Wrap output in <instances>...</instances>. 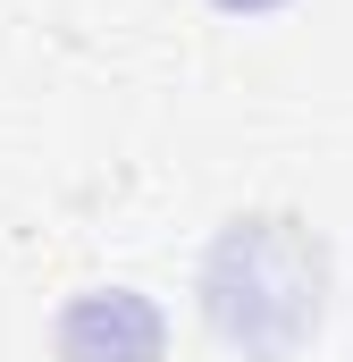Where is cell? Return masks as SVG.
I'll use <instances>...</instances> for the list:
<instances>
[{
  "mask_svg": "<svg viewBox=\"0 0 353 362\" xmlns=\"http://www.w3.org/2000/svg\"><path fill=\"white\" fill-rule=\"evenodd\" d=\"M320 295H328V262L303 219H269V211L227 219L202 262V312L244 354H294L320 329Z\"/></svg>",
  "mask_w": 353,
  "mask_h": 362,
  "instance_id": "6da1fadb",
  "label": "cell"
},
{
  "mask_svg": "<svg viewBox=\"0 0 353 362\" xmlns=\"http://www.w3.org/2000/svg\"><path fill=\"white\" fill-rule=\"evenodd\" d=\"M59 362H160V312L135 286H92L59 312Z\"/></svg>",
  "mask_w": 353,
  "mask_h": 362,
  "instance_id": "7a4b0ae2",
  "label": "cell"
},
{
  "mask_svg": "<svg viewBox=\"0 0 353 362\" xmlns=\"http://www.w3.org/2000/svg\"><path fill=\"white\" fill-rule=\"evenodd\" d=\"M219 8H236V17H261V8H277V0H219Z\"/></svg>",
  "mask_w": 353,
  "mask_h": 362,
  "instance_id": "3957f363",
  "label": "cell"
}]
</instances>
